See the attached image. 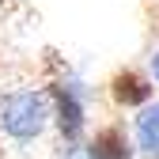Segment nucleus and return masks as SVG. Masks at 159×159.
Masks as SVG:
<instances>
[{
	"label": "nucleus",
	"instance_id": "6e6552de",
	"mask_svg": "<svg viewBox=\"0 0 159 159\" xmlns=\"http://www.w3.org/2000/svg\"><path fill=\"white\" fill-rule=\"evenodd\" d=\"M0 159H4V148H0Z\"/></svg>",
	"mask_w": 159,
	"mask_h": 159
},
{
	"label": "nucleus",
	"instance_id": "0eeeda50",
	"mask_svg": "<svg viewBox=\"0 0 159 159\" xmlns=\"http://www.w3.org/2000/svg\"><path fill=\"white\" fill-rule=\"evenodd\" d=\"M152 72H155V80H159V49L152 53Z\"/></svg>",
	"mask_w": 159,
	"mask_h": 159
},
{
	"label": "nucleus",
	"instance_id": "f03ea898",
	"mask_svg": "<svg viewBox=\"0 0 159 159\" xmlns=\"http://www.w3.org/2000/svg\"><path fill=\"white\" fill-rule=\"evenodd\" d=\"M53 106H57V129H61L65 140H80V133H84V102H80V95L65 84L53 87Z\"/></svg>",
	"mask_w": 159,
	"mask_h": 159
},
{
	"label": "nucleus",
	"instance_id": "39448f33",
	"mask_svg": "<svg viewBox=\"0 0 159 159\" xmlns=\"http://www.w3.org/2000/svg\"><path fill=\"white\" fill-rule=\"evenodd\" d=\"M136 140H140L144 152L159 155V102L155 106H144V114L136 117Z\"/></svg>",
	"mask_w": 159,
	"mask_h": 159
},
{
	"label": "nucleus",
	"instance_id": "20e7f679",
	"mask_svg": "<svg viewBox=\"0 0 159 159\" xmlns=\"http://www.w3.org/2000/svg\"><path fill=\"white\" fill-rule=\"evenodd\" d=\"M84 152H87V159H129V155H133L129 136L117 129V125H110V129H102V133H95V140H91Z\"/></svg>",
	"mask_w": 159,
	"mask_h": 159
},
{
	"label": "nucleus",
	"instance_id": "1a4fd4ad",
	"mask_svg": "<svg viewBox=\"0 0 159 159\" xmlns=\"http://www.w3.org/2000/svg\"><path fill=\"white\" fill-rule=\"evenodd\" d=\"M0 4H4V0H0Z\"/></svg>",
	"mask_w": 159,
	"mask_h": 159
},
{
	"label": "nucleus",
	"instance_id": "7ed1b4c3",
	"mask_svg": "<svg viewBox=\"0 0 159 159\" xmlns=\"http://www.w3.org/2000/svg\"><path fill=\"white\" fill-rule=\"evenodd\" d=\"M110 95H114V102H121V106H144L148 98H152V84L140 72L125 68V72H117L110 80Z\"/></svg>",
	"mask_w": 159,
	"mask_h": 159
},
{
	"label": "nucleus",
	"instance_id": "423d86ee",
	"mask_svg": "<svg viewBox=\"0 0 159 159\" xmlns=\"http://www.w3.org/2000/svg\"><path fill=\"white\" fill-rule=\"evenodd\" d=\"M61 159H87V152H84V148H68Z\"/></svg>",
	"mask_w": 159,
	"mask_h": 159
},
{
	"label": "nucleus",
	"instance_id": "f257e3e1",
	"mask_svg": "<svg viewBox=\"0 0 159 159\" xmlns=\"http://www.w3.org/2000/svg\"><path fill=\"white\" fill-rule=\"evenodd\" d=\"M46 121H49L46 95H38V91H11L0 102V125L15 140H34L46 129Z\"/></svg>",
	"mask_w": 159,
	"mask_h": 159
}]
</instances>
